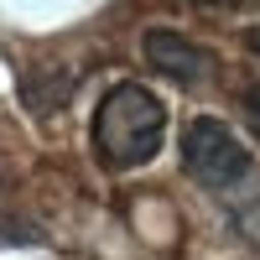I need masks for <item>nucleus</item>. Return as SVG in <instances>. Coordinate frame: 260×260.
Wrapping results in <instances>:
<instances>
[{
  "mask_svg": "<svg viewBox=\"0 0 260 260\" xmlns=\"http://www.w3.org/2000/svg\"><path fill=\"white\" fill-rule=\"evenodd\" d=\"M141 52H146V62H151L161 78L182 83V89H198V83H208L213 73H219V62H213L208 47H198L192 37L172 31V26H151V31L141 37Z\"/></svg>",
  "mask_w": 260,
  "mask_h": 260,
  "instance_id": "nucleus-3",
  "label": "nucleus"
},
{
  "mask_svg": "<svg viewBox=\"0 0 260 260\" xmlns=\"http://www.w3.org/2000/svg\"><path fill=\"white\" fill-rule=\"evenodd\" d=\"M245 42H250V52H255V57H260V26H255V31H250V37H245Z\"/></svg>",
  "mask_w": 260,
  "mask_h": 260,
  "instance_id": "nucleus-6",
  "label": "nucleus"
},
{
  "mask_svg": "<svg viewBox=\"0 0 260 260\" xmlns=\"http://www.w3.org/2000/svg\"><path fill=\"white\" fill-rule=\"evenodd\" d=\"M187 6H203V11H229V6H240V0H187Z\"/></svg>",
  "mask_w": 260,
  "mask_h": 260,
  "instance_id": "nucleus-5",
  "label": "nucleus"
},
{
  "mask_svg": "<svg viewBox=\"0 0 260 260\" xmlns=\"http://www.w3.org/2000/svg\"><path fill=\"white\" fill-rule=\"evenodd\" d=\"M182 167H187V177L203 182V187H234L250 172V151L224 120L198 115L182 130Z\"/></svg>",
  "mask_w": 260,
  "mask_h": 260,
  "instance_id": "nucleus-2",
  "label": "nucleus"
},
{
  "mask_svg": "<svg viewBox=\"0 0 260 260\" xmlns=\"http://www.w3.org/2000/svg\"><path fill=\"white\" fill-rule=\"evenodd\" d=\"M161 141H167V110H161V99L151 89L115 83L99 99V110H94V151H99L104 167L130 172V167L156 156Z\"/></svg>",
  "mask_w": 260,
  "mask_h": 260,
  "instance_id": "nucleus-1",
  "label": "nucleus"
},
{
  "mask_svg": "<svg viewBox=\"0 0 260 260\" xmlns=\"http://www.w3.org/2000/svg\"><path fill=\"white\" fill-rule=\"evenodd\" d=\"M245 110H250V120L260 125V83H255V89H245Z\"/></svg>",
  "mask_w": 260,
  "mask_h": 260,
  "instance_id": "nucleus-4",
  "label": "nucleus"
}]
</instances>
